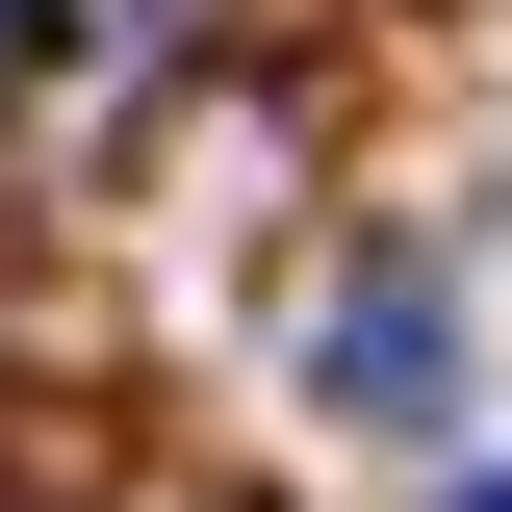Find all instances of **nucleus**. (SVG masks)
<instances>
[{"label": "nucleus", "instance_id": "obj_1", "mask_svg": "<svg viewBox=\"0 0 512 512\" xmlns=\"http://www.w3.org/2000/svg\"><path fill=\"white\" fill-rule=\"evenodd\" d=\"M333 410H359V436H436L461 410V282L436 256H359V282H333Z\"/></svg>", "mask_w": 512, "mask_h": 512}, {"label": "nucleus", "instance_id": "obj_2", "mask_svg": "<svg viewBox=\"0 0 512 512\" xmlns=\"http://www.w3.org/2000/svg\"><path fill=\"white\" fill-rule=\"evenodd\" d=\"M26 26H52V52H180L205 0H26Z\"/></svg>", "mask_w": 512, "mask_h": 512}, {"label": "nucleus", "instance_id": "obj_3", "mask_svg": "<svg viewBox=\"0 0 512 512\" xmlns=\"http://www.w3.org/2000/svg\"><path fill=\"white\" fill-rule=\"evenodd\" d=\"M461 512H512V461H461Z\"/></svg>", "mask_w": 512, "mask_h": 512}]
</instances>
